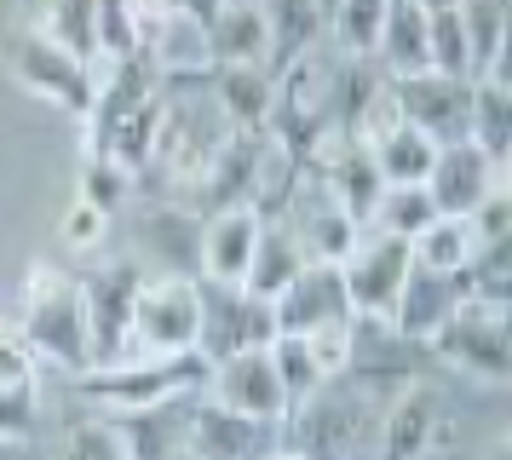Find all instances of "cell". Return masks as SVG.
Returning a JSON list of instances; mask_svg holds the SVG:
<instances>
[{
  "label": "cell",
  "mask_w": 512,
  "mask_h": 460,
  "mask_svg": "<svg viewBox=\"0 0 512 460\" xmlns=\"http://www.w3.org/2000/svg\"><path fill=\"white\" fill-rule=\"evenodd\" d=\"M455 305H461V282H455V271H426V265H409V276H403L397 305H392V317H386V322H392V334L426 345L443 322L455 317Z\"/></svg>",
  "instance_id": "cell-17"
},
{
  "label": "cell",
  "mask_w": 512,
  "mask_h": 460,
  "mask_svg": "<svg viewBox=\"0 0 512 460\" xmlns=\"http://www.w3.org/2000/svg\"><path fill=\"white\" fill-rule=\"evenodd\" d=\"M461 29L472 46V75H484L507 58V23H512V0H461Z\"/></svg>",
  "instance_id": "cell-29"
},
{
  "label": "cell",
  "mask_w": 512,
  "mask_h": 460,
  "mask_svg": "<svg viewBox=\"0 0 512 460\" xmlns=\"http://www.w3.org/2000/svg\"><path fill=\"white\" fill-rule=\"evenodd\" d=\"M64 460H127L116 420H75L64 437Z\"/></svg>",
  "instance_id": "cell-38"
},
{
  "label": "cell",
  "mask_w": 512,
  "mask_h": 460,
  "mask_svg": "<svg viewBox=\"0 0 512 460\" xmlns=\"http://www.w3.org/2000/svg\"><path fill=\"white\" fill-rule=\"evenodd\" d=\"M156 81H162V69H156V58L144 46L110 58V81L93 87V110H87V156H104V138L116 133L144 98H156Z\"/></svg>",
  "instance_id": "cell-14"
},
{
  "label": "cell",
  "mask_w": 512,
  "mask_h": 460,
  "mask_svg": "<svg viewBox=\"0 0 512 460\" xmlns=\"http://www.w3.org/2000/svg\"><path fill=\"white\" fill-rule=\"evenodd\" d=\"M259 219L248 202L219 207L213 219H202V236H196V276L202 282H219V288H242L248 282V265H254L259 248Z\"/></svg>",
  "instance_id": "cell-12"
},
{
  "label": "cell",
  "mask_w": 512,
  "mask_h": 460,
  "mask_svg": "<svg viewBox=\"0 0 512 460\" xmlns=\"http://www.w3.org/2000/svg\"><path fill=\"white\" fill-rule=\"evenodd\" d=\"M127 190H133V173H127L121 161H110V156L81 161V196H75V202H87V207H98L104 219H116L121 202H127Z\"/></svg>",
  "instance_id": "cell-37"
},
{
  "label": "cell",
  "mask_w": 512,
  "mask_h": 460,
  "mask_svg": "<svg viewBox=\"0 0 512 460\" xmlns=\"http://www.w3.org/2000/svg\"><path fill=\"white\" fill-rule=\"evenodd\" d=\"M426 52H432V69H438V75L478 81V75H472V46H466V29H461V12H455V6L426 12Z\"/></svg>",
  "instance_id": "cell-35"
},
{
  "label": "cell",
  "mask_w": 512,
  "mask_h": 460,
  "mask_svg": "<svg viewBox=\"0 0 512 460\" xmlns=\"http://www.w3.org/2000/svg\"><path fill=\"white\" fill-rule=\"evenodd\" d=\"M426 351L443 357V363H455L461 374H478V380H489V386H501V380L512 374L507 311H501V305H472V299H461L455 317L426 340Z\"/></svg>",
  "instance_id": "cell-4"
},
{
  "label": "cell",
  "mask_w": 512,
  "mask_h": 460,
  "mask_svg": "<svg viewBox=\"0 0 512 460\" xmlns=\"http://www.w3.org/2000/svg\"><path fill=\"white\" fill-rule=\"evenodd\" d=\"M409 253H415V265H426V271H461L466 259H472V230H466V219H455V213H438V219L409 242Z\"/></svg>",
  "instance_id": "cell-34"
},
{
  "label": "cell",
  "mask_w": 512,
  "mask_h": 460,
  "mask_svg": "<svg viewBox=\"0 0 512 460\" xmlns=\"http://www.w3.org/2000/svg\"><path fill=\"white\" fill-rule=\"evenodd\" d=\"M288 414H294V443H282V449L305 460H351L357 432H363V391H340L328 380L311 397L288 403Z\"/></svg>",
  "instance_id": "cell-7"
},
{
  "label": "cell",
  "mask_w": 512,
  "mask_h": 460,
  "mask_svg": "<svg viewBox=\"0 0 512 460\" xmlns=\"http://www.w3.org/2000/svg\"><path fill=\"white\" fill-rule=\"evenodd\" d=\"M208 391H213V403L248 414V420H282L288 414V397H282V380L271 368V357H265V345L219 357L208 368Z\"/></svg>",
  "instance_id": "cell-15"
},
{
  "label": "cell",
  "mask_w": 512,
  "mask_h": 460,
  "mask_svg": "<svg viewBox=\"0 0 512 460\" xmlns=\"http://www.w3.org/2000/svg\"><path fill=\"white\" fill-rule=\"evenodd\" d=\"M35 437V386H0V443Z\"/></svg>",
  "instance_id": "cell-40"
},
{
  "label": "cell",
  "mask_w": 512,
  "mask_h": 460,
  "mask_svg": "<svg viewBox=\"0 0 512 460\" xmlns=\"http://www.w3.org/2000/svg\"><path fill=\"white\" fill-rule=\"evenodd\" d=\"M219 115L231 121L236 133H259L271 121V98H277V75L265 64H213L208 69Z\"/></svg>",
  "instance_id": "cell-20"
},
{
  "label": "cell",
  "mask_w": 512,
  "mask_h": 460,
  "mask_svg": "<svg viewBox=\"0 0 512 460\" xmlns=\"http://www.w3.org/2000/svg\"><path fill=\"white\" fill-rule=\"evenodd\" d=\"M501 184H507V167H495L472 138H455V144H438L432 173H426V196H432L438 213L466 219V213L484 202L489 190H501Z\"/></svg>",
  "instance_id": "cell-13"
},
{
  "label": "cell",
  "mask_w": 512,
  "mask_h": 460,
  "mask_svg": "<svg viewBox=\"0 0 512 460\" xmlns=\"http://www.w3.org/2000/svg\"><path fill=\"white\" fill-rule=\"evenodd\" d=\"M0 386H35V351L18 334H0Z\"/></svg>",
  "instance_id": "cell-43"
},
{
  "label": "cell",
  "mask_w": 512,
  "mask_h": 460,
  "mask_svg": "<svg viewBox=\"0 0 512 460\" xmlns=\"http://www.w3.org/2000/svg\"><path fill=\"white\" fill-rule=\"evenodd\" d=\"M305 345H311V357H317V368H323L328 380H340L346 374V357H351V317L328 322V328H311Z\"/></svg>",
  "instance_id": "cell-41"
},
{
  "label": "cell",
  "mask_w": 512,
  "mask_h": 460,
  "mask_svg": "<svg viewBox=\"0 0 512 460\" xmlns=\"http://www.w3.org/2000/svg\"><path fill=\"white\" fill-rule=\"evenodd\" d=\"M415 265V253L403 236H374V242H357V248L340 259V276H346V299H351V317H369L386 322L397 305V288Z\"/></svg>",
  "instance_id": "cell-10"
},
{
  "label": "cell",
  "mask_w": 512,
  "mask_h": 460,
  "mask_svg": "<svg viewBox=\"0 0 512 460\" xmlns=\"http://www.w3.org/2000/svg\"><path fill=\"white\" fill-rule=\"evenodd\" d=\"M317 6H323V12H334V6H340V0H317Z\"/></svg>",
  "instance_id": "cell-47"
},
{
  "label": "cell",
  "mask_w": 512,
  "mask_h": 460,
  "mask_svg": "<svg viewBox=\"0 0 512 460\" xmlns=\"http://www.w3.org/2000/svg\"><path fill=\"white\" fill-rule=\"evenodd\" d=\"M432 219H438V207L426 196V184H380L374 213H369V225L380 236H403V242H415Z\"/></svg>",
  "instance_id": "cell-30"
},
{
  "label": "cell",
  "mask_w": 512,
  "mask_h": 460,
  "mask_svg": "<svg viewBox=\"0 0 512 460\" xmlns=\"http://www.w3.org/2000/svg\"><path fill=\"white\" fill-rule=\"evenodd\" d=\"M202 46H208V64H265V12H259V0L254 6L225 0L202 23Z\"/></svg>",
  "instance_id": "cell-24"
},
{
  "label": "cell",
  "mask_w": 512,
  "mask_h": 460,
  "mask_svg": "<svg viewBox=\"0 0 512 460\" xmlns=\"http://www.w3.org/2000/svg\"><path fill=\"white\" fill-rule=\"evenodd\" d=\"M466 138H472V144H478L495 167H507V156H512V81H507V58L472 81Z\"/></svg>",
  "instance_id": "cell-19"
},
{
  "label": "cell",
  "mask_w": 512,
  "mask_h": 460,
  "mask_svg": "<svg viewBox=\"0 0 512 460\" xmlns=\"http://www.w3.org/2000/svg\"><path fill=\"white\" fill-rule=\"evenodd\" d=\"M259 12H265V69L271 75H282L294 58H305L328 23L317 0H259Z\"/></svg>",
  "instance_id": "cell-22"
},
{
  "label": "cell",
  "mask_w": 512,
  "mask_h": 460,
  "mask_svg": "<svg viewBox=\"0 0 512 460\" xmlns=\"http://www.w3.org/2000/svg\"><path fill=\"white\" fill-rule=\"evenodd\" d=\"M466 230H472V248L478 242H512V202H507V184L489 190L484 202L466 213Z\"/></svg>",
  "instance_id": "cell-39"
},
{
  "label": "cell",
  "mask_w": 512,
  "mask_h": 460,
  "mask_svg": "<svg viewBox=\"0 0 512 460\" xmlns=\"http://www.w3.org/2000/svg\"><path fill=\"white\" fill-rule=\"evenodd\" d=\"M144 271L133 259H116L104 271L81 276V311H87V357L98 363H116L127 351V322H133V299H139Z\"/></svg>",
  "instance_id": "cell-8"
},
{
  "label": "cell",
  "mask_w": 512,
  "mask_h": 460,
  "mask_svg": "<svg viewBox=\"0 0 512 460\" xmlns=\"http://www.w3.org/2000/svg\"><path fill=\"white\" fill-rule=\"evenodd\" d=\"M415 6H426V12H438V6H461V0H415Z\"/></svg>",
  "instance_id": "cell-45"
},
{
  "label": "cell",
  "mask_w": 512,
  "mask_h": 460,
  "mask_svg": "<svg viewBox=\"0 0 512 460\" xmlns=\"http://www.w3.org/2000/svg\"><path fill=\"white\" fill-rule=\"evenodd\" d=\"M294 236H300L305 259H323V265H340V259H346V253L357 248V242H363V225L351 219L346 207H334V202L323 196V202H317V207H311V213L300 219V230H294Z\"/></svg>",
  "instance_id": "cell-28"
},
{
  "label": "cell",
  "mask_w": 512,
  "mask_h": 460,
  "mask_svg": "<svg viewBox=\"0 0 512 460\" xmlns=\"http://www.w3.org/2000/svg\"><path fill=\"white\" fill-rule=\"evenodd\" d=\"M219 6H225V0H179V12H185L190 23H208Z\"/></svg>",
  "instance_id": "cell-44"
},
{
  "label": "cell",
  "mask_w": 512,
  "mask_h": 460,
  "mask_svg": "<svg viewBox=\"0 0 512 460\" xmlns=\"http://www.w3.org/2000/svg\"><path fill=\"white\" fill-rule=\"evenodd\" d=\"M426 460H432V455H426Z\"/></svg>",
  "instance_id": "cell-50"
},
{
  "label": "cell",
  "mask_w": 512,
  "mask_h": 460,
  "mask_svg": "<svg viewBox=\"0 0 512 460\" xmlns=\"http://www.w3.org/2000/svg\"><path fill=\"white\" fill-rule=\"evenodd\" d=\"M196 294H202V334H196V351L219 363L231 351H254L277 334V317H271V299H254L248 288H219V282H202L196 276Z\"/></svg>",
  "instance_id": "cell-6"
},
{
  "label": "cell",
  "mask_w": 512,
  "mask_h": 460,
  "mask_svg": "<svg viewBox=\"0 0 512 460\" xmlns=\"http://www.w3.org/2000/svg\"><path fill=\"white\" fill-rule=\"evenodd\" d=\"M58 230H64V248H70V253H87V248L104 242L110 219H104L98 207H87V202H70V207H64V219H58Z\"/></svg>",
  "instance_id": "cell-42"
},
{
  "label": "cell",
  "mask_w": 512,
  "mask_h": 460,
  "mask_svg": "<svg viewBox=\"0 0 512 460\" xmlns=\"http://www.w3.org/2000/svg\"><path fill=\"white\" fill-rule=\"evenodd\" d=\"M196 236H202V219L190 207L144 213V248L162 259V276H196Z\"/></svg>",
  "instance_id": "cell-25"
},
{
  "label": "cell",
  "mask_w": 512,
  "mask_h": 460,
  "mask_svg": "<svg viewBox=\"0 0 512 460\" xmlns=\"http://www.w3.org/2000/svg\"><path fill=\"white\" fill-rule=\"evenodd\" d=\"M271 460H305V455H294V449H277V455H271Z\"/></svg>",
  "instance_id": "cell-46"
},
{
  "label": "cell",
  "mask_w": 512,
  "mask_h": 460,
  "mask_svg": "<svg viewBox=\"0 0 512 460\" xmlns=\"http://www.w3.org/2000/svg\"><path fill=\"white\" fill-rule=\"evenodd\" d=\"M305 265V248H300V236L288 225H277V219H265L259 225V248H254V265H248V294L254 299H277L282 288H288V276Z\"/></svg>",
  "instance_id": "cell-27"
},
{
  "label": "cell",
  "mask_w": 512,
  "mask_h": 460,
  "mask_svg": "<svg viewBox=\"0 0 512 460\" xmlns=\"http://www.w3.org/2000/svg\"><path fill=\"white\" fill-rule=\"evenodd\" d=\"M271 317H277V334H311V328H328V322H346L351 299L340 265L305 259L300 271L288 276V288L271 299Z\"/></svg>",
  "instance_id": "cell-11"
},
{
  "label": "cell",
  "mask_w": 512,
  "mask_h": 460,
  "mask_svg": "<svg viewBox=\"0 0 512 460\" xmlns=\"http://www.w3.org/2000/svg\"><path fill=\"white\" fill-rule=\"evenodd\" d=\"M369 156H374V173H380V184H426L438 144L420 133V127L397 121V127H386V133L369 144Z\"/></svg>",
  "instance_id": "cell-26"
},
{
  "label": "cell",
  "mask_w": 512,
  "mask_h": 460,
  "mask_svg": "<svg viewBox=\"0 0 512 460\" xmlns=\"http://www.w3.org/2000/svg\"><path fill=\"white\" fill-rule=\"evenodd\" d=\"M495 460H507V449H501V455H495Z\"/></svg>",
  "instance_id": "cell-49"
},
{
  "label": "cell",
  "mask_w": 512,
  "mask_h": 460,
  "mask_svg": "<svg viewBox=\"0 0 512 460\" xmlns=\"http://www.w3.org/2000/svg\"><path fill=\"white\" fill-rule=\"evenodd\" d=\"M6 69L18 75V87H29L35 98H47V104H58V110H70L87 121V110H93V64H81V58H70L64 46H52L41 29H29V35H12L6 41Z\"/></svg>",
  "instance_id": "cell-5"
},
{
  "label": "cell",
  "mask_w": 512,
  "mask_h": 460,
  "mask_svg": "<svg viewBox=\"0 0 512 460\" xmlns=\"http://www.w3.org/2000/svg\"><path fill=\"white\" fill-rule=\"evenodd\" d=\"M24 345L47 363L70 368H93L87 357V311H81V276H64V271H47L35 265L29 276V299H24Z\"/></svg>",
  "instance_id": "cell-2"
},
{
  "label": "cell",
  "mask_w": 512,
  "mask_h": 460,
  "mask_svg": "<svg viewBox=\"0 0 512 460\" xmlns=\"http://www.w3.org/2000/svg\"><path fill=\"white\" fill-rule=\"evenodd\" d=\"M208 357L190 345V351H167V357H139V363H98L75 374V391L87 403L104 409H150L167 397H190V391L208 386Z\"/></svg>",
  "instance_id": "cell-1"
},
{
  "label": "cell",
  "mask_w": 512,
  "mask_h": 460,
  "mask_svg": "<svg viewBox=\"0 0 512 460\" xmlns=\"http://www.w3.org/2000/svg\"><path fill=\"white\" fill-rule=\"evenodd\" d=\"M265 357H271V368H277L282 397H288V403H300V397H311L317 386H328V374L317 368L305 334H271V340H265Z\"/></svg>",
  "instance_id": "cell-33"
},
{
  "label": "cell",
  "mask_w": 512,
  "mask_h": 460,
  "mask_svg": "<svg viewBox=\"0 0 512 460\" xmlns=\"http://www.w3.org/2000/svg\"><path fill=\"white\" fill-rule=\"evenodd\" d=\"M443 432V403L432 386H409L380 420V455L374 460H426Z\"/></svg>",
  "instance_id": "cell-18"
},
{
  "label": "cell",
  "mask_w": 512,
  "mask_h": 460,
  "mask_svg": "<svg viewBox=\"0 0 512 460\" xmlns=\"http://www.w3.org/2000/svg\"><path fill=\"white\" fill-rule=\"evenodd\" d=\"M236 6H254V0H236Z\"/></svg>",
  "instance_id": "cell-48"
},
{
  "label": "cell",
  "mask_w": 512,
  "mask_h": 460,
  "mask_svg": "<svg viewBox=\"0 0 512 460\" xmlns=\"http://www.w3.org/2000/svg\"><path fill=\"white\" fill-rule=\"evenodd\" d=\"M202 334V294L190 276H144L127 322V345H139L144 357L190 351Z\"/></svg>",
  "instance_id": "cell-3"
},
{
  "label": "cell",
  "mask_w": 512,
  "mask_h": 460,
  "mask_svg": "<svg viewBox=\"0 0 512 460\" xmlns=\"http://www.w3.org/2000/svg\"><path fill=\"white\" fill-rule=\"evenodd\" d=\"M185 426H190L185 397H167V403H150V409H116V432L127 443V460L185 455Z\"/></svg>",
  "instance_id": "cell-21"
},
{
  "label": "cell",
  "mask_w": 512,
  "mask_h": 460,
  "mask_svg": "<svg viewBox=\"0 0 512 460\" xmlns=\"http://www.w3.org/2000/svg\"><path fill=\"white\" fill-rule=\"evenodd\" d=\"M374 64H380V75H420V69H432V52H426V6H415V0H386Z\"/></svg>",
  "instance_id": "cell-23"
},
{
  "label": "cell",
  "mask_w": 512,
  "mask_h": 460,
  "mask_svg": "<svg viewBox=\"0 0 512 460\" xmlns=\"http://www.w3.org/2000/svg\"><path fill=\"white\" fill-rule=\"evenodd\" d=\"M397 104V121H409L432 144H455L466 138V104H472V81L461 75H438V69H420V75H386Z\"/></svg>",
  "instance_id": "cell-9"
},
{
  "label": "cell",
  "mask_w": 512,
  "mask_h": 460,
  "mask_svg": "<svg viewBox=\"0 0 512 460\" xmlns=\"http://www.w3.org/2000/svg\"><path fill=\"white\" fill-rule=\"evenodd\" d=\"M271 426L277 420H248L225 403H196L185 426V455L196 460H271Z\"/></svg>",
  "instance_id": "cell-16"
},
{
  "label": "cell",
  "mask_w": 512,
  "mask_h": 460,
  "mask_svg": "<svg viewBox=\"0 0 512 460\" xmlns=\"http://www.w3.org/2000/svg\"><path fill=\"white\" fill-rule=\"evenodd\" d=\"M162 98H144L139 110L121 121L116 133L104 138V156L121 161L127 173H139V167H150V156H156V133H162Z\"/></svg>",
  "instance_id": "cell-32"
},
{
  "label": "cell",
  "mask_w": 512,
  "mask_h": 460,
  "mask_svg": "<svg viewBox=\"0 0 512 460\" xmlns=\"http://www.w3.org/2000/svg\"><path fill=\"white\" fill-rule=\"evenodd\" d=\"M41 35H47L52 46H64L70 58L93 64L98 58V12H93V0H47Z\"/></svg>",
  "instance_id": "cell-31"
},
{
  "label": "cell",
  "mask_w": 512,
  "mask_h": 460,
  "mask_svg": "<svg viewBox=\"0 0 512 460\" xmlns=\"http://www.w3.org/2000/svg\"><path fill=\"white\" fill-rule=\"evenodd\" d=\"M328 23H334V35H340V46H346L351 58H369L374 64L380 23H386V0H340V6L328 12Z\"/></svg>",
  "instance_id": "cell-36"
}]
</instances>
